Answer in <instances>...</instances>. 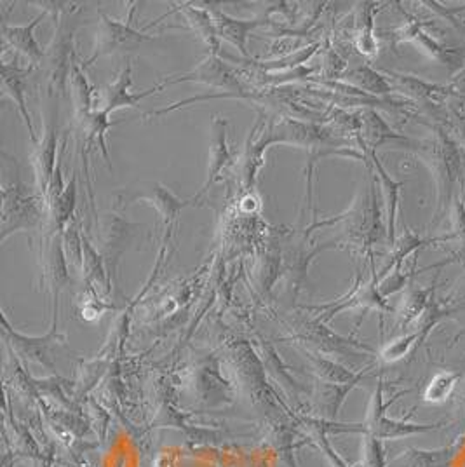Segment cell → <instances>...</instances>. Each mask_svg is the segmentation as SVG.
Masks as SVG:
<instances>
[{
	"label": "cell",
	"instance_id": "obj_1",
	"mask_svg": "<svg viewBox=\"0 0 465 467\" xmlns=\"http://www.w3.org/2000/svg\"><path fill=\"white\" fill-rule=\"evenodd\" d=\"M430 138L409 140L405 147L422 162L432 173L438 197V220L443 218L459 197V189L465 187V150L460 140L443 124L430 126Z\"/></svg>",
	"mask_w": 465,
	"mask_h": 467
},
{
	"label": "cell",
	"instance_id": "obj_2",
	"mask_svg": "<svg viewBox=\"0 0 465 467\" xmlns=\"http://www.w3.org/2000/svg\"><path fill=\"white\" fill-rule=\"evenodd\" d=\"M47 202L44 195L28 192L26 183L21 178L20 164L16 159H9L4 164L2 182V214H0V243H5L9 235L21 231H37L47 216Z\"/></svg>",
	"mask_w": 465,
	"mask_h": 467
},
{
	"label": "cell",
	"instance_id": "obj_3",
	"mask_svg": "<svg viewBox=\"0 0 465 467\" xmlns=\"http://www.w3.org/2000/svg\"><path fill=\"white\" fill-rule=\"evenodd\" d=\"M371 175L367 194L361 195L346 214H340V222H347V239L352 244L369 250L373 244L380 243L388 237V223L380 212V204L377 199L375 180L377 176L373 170H368Z\"/></svg>",
	"mask_w": 465,
	"mask_h": 467
},
{
	"label": "cell",
	"instance_id": "obj_4",
	"mask_svg": "<svg viewBox=\"0 0 465 467\" xmlns=\"http://www.w3.org/2000/svg\"><path fill=\"white\" fill-rule=\"evenodd\" d=\"M135 9L131 7L128 20H114L110 16H107L105 13H99V28L97 32V39H95V47H93V55L82 63V67H89L93 65L98 58L101 57H108V55H117V53H128L133 51L136 47H140L141 44L155 40V36L145 34L147 26L143 28H136L135 26Z\"/></svg>",
	"mask_w": 465,
	"mask_h": 467
},
{
	"label": "cell",
	"instance_id": "obj_5",
	"mask_svg": "<svg viewBox=\"0 0 465 467\" xmlns=\"http://www.w3.org/2000/svg\"><path fill=\"white\" fill-rule=\"evenodd\" d=\"M399 11L405 15L407 23L394 30L390 34V46L398 47L403 42H413L420 47V51H424L430 58L439 61L441 65L448 67L450 70H462L464 68L465 53L460 47H450L443 44L441 40L434 39L430 34H427L424 30L426 21H420L411 15H408L405 9L399 7Z\"/></svg>",
	"mask_w": 465,
	"mask_h": 467
},
{
	"label": "cell",
	"instance_id": "obj_6",
	"mask_svg": "<svg viewBox=\"0 0 465 467\" xmlns=\"http://www.w3.org/2000/svg\"><path fill=\"white\" fill-rule=\"evenodd\" d=\"M116 197L119 201L117 204H120V208H128L129 204H135L138 201H145L150 206H154L155 212L162 218V223L168 233L171 231L180 213L187 206L194 204L192 199H180L178 195L173 194L168 187H164L159 182L136 183L135 187L120 191Z\"/></svg>",
	"mask_w": 465,
	"mask_h": 467
},
{
	"label": "cell",
	"instance_id": "obj_7",
	"mask_svg": "<svg viewBox=\"0 0 465 467\" xmlns=\"http://www.w3.org/2000/svg\"><path fill=\"white\" fill-rule=\"evenodd\" d=\"M180 82H199V84L213 86V88L225 89V91L237 95V97L246 93V88H244L243 80L239 78L232 67H229L220 57H212V55H208V58L201 61L191 72L162 78L157 86L160 89H164L166 86H173V84H180Z\"/></svg>",
	"mask_w": 465,
	"mask_h": 467
},
{
	"label": "cell",
	"instance_id": "obj_8",
	"mask_svg": "<svg viewBox=\"0 0 465 467\" xmlns=\"http://www.w3.org/2000/svg\"><path fill=\"white\" fill-rule=\"evenodd\" d=\"M157 91H160V88L155 84L145 93H133V65L131 61H126V67L114 82L93 89V112L110 116L119 109H136L143 98L150 97Z\"/></svg>",
	"mask_w": 465,
	"mask_h": 467
},
{
	"label": "cell",
	"instance_id": "obj_9",
	"mask_svg": "<svg viewBox=\"0 0 465 467\" xmlns=\"http://www.w3.org/2000/svg\"><path fill=\"white\" fill-rule=\"evenodd\" d=\"M58 112L55 110V107H51L49 117L46 119V124H44V135L37 141L36 152L32 156L36 185L39 194L44 195V199L47 195L49 185L58 168Z\"/></svg>",
	"mask_w": 465,
	"mask_h": 467
},
{
	"label": "cell",
	"instance_id": "obj_10",
	"mask_svg": "<svg viewBox=\"0 0 465 467\" xmlns=\"http://www.w3.org/2000/svg\"><path fill=\"white\" fill-rule=\"evenodd\" d=\"M382 72L388 78L394 93H401L408 101L415 105H422L427 110H434V112L445 109L446 99L451 93L450 86L436 84L426 78L394 72V70H382Z\"/></svg>",
	"mask_w": 465,
	"mask_h": 467
},
{
	"label": "cell",
	"instance_id": "obj_11",
	"mask_svg": "<svg viewBox=\"0 0 465 467\" xmlns=\"http://www.w3.org/2000/svg\"><path fill=\"white\" fill-rule=\"evenodd\" d=\"M36 67H20L18 63L2 61V91L5 97L11 98L20 112L21 119L28 130V135L34 145H37L39 138L36 135L32 116L26 107V89H28V78L32 76Z\"/></svg>",
	"mask_w": 465,
	"mask_h": 467
},
{
	"label": "cell",
	"instance_id": "obj_12",
	"mask_svg": "<svg viewBox=\"0 0 465 467\" xmlns=\"http://www.w3.org/2000/svg\"><path fill=\"white\" fill-rule=\"evenodd\" d=\"M227 119L213 117L212 122V135H210V157H208V176L202 189L192 197V201L199 202L204 195L210 192L214 182H218L220 173L232 162V154L229 150L227 141Z\"/></svg>",
	"mask_w": 465,
	"mask_h": 467
},
{
	"label": "cell",
	"instance_id": "obj_13",
	"mask_svg": "<svg viewBox=\"0 0 465 467\" xmlns=\"http://www.w3.org/2000/svg\"><path fill=\"white\" fill-rule=\"evenodd\" d=\"M371 162V170L377 176L382 191V199L386 206V223H388V243L392 246L396 243V223H398V213H399V201H401V191L407 185V182H398L392 176L388 175L386 166L380 162L375 150L361 149Z\"/></svg>",
	"mask_w": 465,
	"mask_h": 467
},
{
	"label": "cell",
	"instance_id": "obj_14",
	"mask_svg": "<svg viewBox=\"0 0 465 467\" xmlns=\"http://www.w3.org/2000/svg\"><path fill=\"white\" fill-rule=\"evenodd\" d=\"M47 15H49V11L44 9L39 16H36L28 25H23V26H13L7 23H2L4 44L9 46L15 53H18L23 58L28 59L32 67H37L46 57V49H42V46L36 39V28Z\"/></svg>",
	"mask_w": 465,
	"mask_h": 467
},
{
	"label": "cell",
	"instance_id": "obj_15",
	"mask_svg": "<svg viewBox=\"0 0 465 467\" xmlns=\"http://www.w3.org/2000/svg\"><path fill=\"white\" fill-rule=\"evenodd\" d=\"M101 244H103V256L112 265L128 244L133 243L140 225H133L122 218V214L112 213L101 220Z\"/></svg>",
	"mask_w": 465,
	"mask_h": 467
},
{
	"label": "cell",
	"instance_id": "obj_16",
	"mask_svg": "<svg viewBox=\"0 0 465 467\" xmlns=\"http://www.w3.org/2000/svg\"><path fill=\"white\" fill-rule=\"evenodd\" d=\"M411 138L405 137L398 131H394L388 126V120L380 116L378 110L375 109H363L361 110V135L356 140L359 149H368L375 150L390 141H401L408 143Z\"/></svg>",
	"mask_w": 465,
	"mask_h": 467
},
{
	"label": "cell",
	"instance_id": "obj_17",
	"mask_svg": "<svg viewBox=\"0 0 465 467\" xmlns=\"http://www.w3.org/2000/svg\"><path fill=\"white\" fill-rule=\"evenodd\" d=\"M175 9L170 11L168 15L180 13L183 16L185 23L189 25V28L194 32L195 36H199L202 42L210 47V55L212 57H220L222 53V39L218 37L216 26H214L213 15L212 11L199 7L195 4H173Z\"/></svg>",
	"mask_w": 465,
	"mask_h": 467
},
{
	"label": "cell",
	"instance_id": "obj_18",
	"mask_svg": "<svg viewBox=\"0 0 465 467\" xmlns=\"http://www.w3.org/2000/svg\"><path fill=\"white\" fill-rule=\"evenodd\" d=\"M382 11L377 2H359L354 13V46L367 58L378 55V40L375 36V15Z\"/></svg>",
	"mask_w": 465,
	"mask_h": 467
},
{
	"label": "cell",
	"instance_id": "obj_19",
	"mask_svg": "<svg viewBox=\"0 0 465 467\" xmlns=\"http://www.w3.org/2000/svg\"><path fill=\"white\" fill-rule=\"evenodd\" d=\"M213 15L214 26H216V32H218V37L222 40H227L231 42L233 47L239 49V53L248 58L250 53H248V39L252 36L253 32L265 25L267 20L265 18H254V20H237L229 16L227 13L223 11H218L213 9L212 11Z\"/></svg>",
	"mask_w": 465,
	"mask_h": 467
},
{
	"label": "cell",
	"instance_id": "obj_20",
	"mask_svg": "<svg viewBox=\"0 0 465 467\" xmlns=\"http://www.w3.org/2000/svg\"><path fill=\"white\" fill-rule=\"evenodd\" d=\"M78 173L70 178L67 183L65 191L47 202V234L46 235H55V234H63L67 227L72 223V220L78 216L76 208H78Z\"/></svg>",
	"mask_w": 465,
	"mask_h": 467
},
{
	"label": "cell",
	"instance_id": "obj_21",
	"mask_svg": "<svg viewBox=\"0 0 465 467\" xmlns=\"http://www.w3.org/2000/svg\"><path fill=\"white\" fill-rule=\"evenodd\" d=\"M446 241H455V234H445V235H436V237H422L415 231L405 227L403 234L399 237H396V243L392 244V252L388 256V262L386 265L382 267L380 271V277L388 275L390 271H394V267L398 265H403L405 258H408L409 254L427 248L430 244H438V243H446Z\"/></svg>",
	"mask_w": 465,
	"mask_h": 467
},
{
	"label": "cell",
	"instance_id": "obj_22",
	"mask_svg": "<svg viewBox=\"0 0 465 467\" xmlns=\"http://www.w3.org/2000/svg\"><path fill=\"white\" fill-rule=\"evenodd\" d=\"M342 82L349 84L352 88H356L357 91H361V93H365V95L371 98L386 99V97L394 93L386 74L375 70L373 67H369L367 63L346 72V76L342 78Z\"/></svg>",
	"mask_w": 465,
	"mask_h": 467
},
{
	"label": "cell",
	"instance_id": "obj_23",
	"mask_svg": "<svg viewBox=\"0 0 465 467\" xmlns=\"http://www.w3.org/2000/svg\"><path fill=\"white\" fill-rule=\"evenodd\" d=\"M464 445V436L455 438L451 443L438 450H409L401 459L407 464L401 467H451Z\"/></svg>",
	"mask_w": 465,
	"mask_h": 467
},
{
	"label": "cell",
	"instance_id": "obj_24",
	"mask_svg": "<svg viewBox=\"0 0 465 467\" xmlns=\"http://www.w3.org/2000/svg\"><path fill=\"white\" fill-rule=\"evenodd\" d=\"M321 47V42H314L309 46H304L302 49L294 51L286 58L269 59V61H260V59H250L254 68H258L264 74H281V72H290L298 67H304Z\"/></svg>",
	"mask_w": 465,
	"mask_h": 467
},
{
	"label": "cell",
	"instance_id": "obj_25",
	"mask_svg": "<svg viewBox=\"0 0 465 467\" xmlns=\"http://www.w3.org/2000/svg\"><path fill=\"white\" fill-rule=\"evenodd\" d=\"M70 89L74 97V105H76V116L80 114H89L93 112V86L89 84L86 68L78 65V61H74L72 72H70Z\"/></svg>",
	"mask_w": 465,
	"mask_h": 467
},
{
	"label": "cell",
	"instance_id": "obj_26",
	"mask_svg": "<svg viewBox=\"0 0 465 467\" xmlns=\"http://www.w3.org/2000/svg\"><path fill=\"white\" fill-rule=\"evenodd\" d=\"M459 380H460L459 371H439V373H436L430 379V382L427 384L426 390H424V401L432 403V405L445 403L446 400L453 394Z\"/></svg>",
	"mask_w": 465,
	"mask_h": 467
},
{
	"label": "cell",
	"instance_id": "obj_27",
	"mask_svg": "<svg viewBox=\"0 0 465 467\" xmlns=\"http://www.w3.org/2000/svg\"><path fill=\"white\" fill-rule=\"evenodd\" d=\"M63 250L67 254V260L78 265L84 262V231L78 216L72 220V223L63 233Z\"/></svg>",
	"mask_w": 465,
	"mask_h": 467
},
{
	"label": "cell",
	"instance_id": "obj_28",
	"mask_svg": "<svg viewBox=\"0 0 465 467\" xmlns=\"http://www.w3.org/2000/svg\"><path fill=\"white\" fill-rule=\"evenodd\" d=\"M434 288H436V281L430 288L427 290H413L409 292L405 298V309H403V325L411 323L417 317H422V314L426 312L427 306L430 302V298L434 296Z\"/></svg>",
	"mask_w": 465,
	"mask_h": 467
},
{
	"label": "cell",
	"instance_id": "obj_29",
	"mask_svg": "<svg viewBox=\"0 0 465 467\" xmlns=\"http://www.w3.org/2000/svg\"><path fill=\"white\" fill-rule=\"evenodd\" d=\"M451 213H453V234H455V241H459V244H460V250H459V254H455V258H450L443 264H438V267L446 265L450 262H455V260L465 264V201H462L460 197L455 199Z\"/></svg>",
	"mask_w": 465,
	"mask_h": 467
},
{
	"label": "cell",
	"instance_id": "obj_30",
	"mask_svg": "<svg viewBox=\"0 0 465 467\" xmlns=\"http://www.w3.org/2000/svg\"><path fill=\"white\" fill-rule=\"evenodd\" d=\"M420 342H422V340H420L418 331H413V333H409V335H405V337L394 340L392 344H388V346L384 348V350H382V359L388 361V363L398 361V359L405 358L408 352L413 349L417 344H420Z\"/></svg>",
	"mask_w": 465,
	"mask_h": 467
},
{
	"label": "cell",
	"instance_id": "obj_31",
	"mask_svg": "<svg viewBox=\"0 0 465 467\" xmlns=\"http://www.w3.org/2000/svg\"><path fill=\"white\" fill-rule=\"evenodd\" d=\"M346 70H347L346 58H342L336 49L328 46L325 51V57H323V67H321L323 78H342L346 76Z\"/></svg>",
	"mask_w": 465,
	"mask_h": 467
},
{
	"label": "cell",
	"instance_id": "obj_32",
	"mask_svg": "<svg viewBox=\"0 0 465 467\" xmlns=\"http://www.w3.org/2000/svg\"><path fill=\"white\" fill-rule=\"evenodd\" d=\"M448 116L453 119V122L457 124V133H465V97L464 95H457V93H450V97L446 99L445 105Z\"/></svg>",
	"mask_w": 465,
	"mask_h": 467
},
{
	"label": "cell",
	"instance_id": "obj_33",
	"mask_svg": "<svg viewBox=\"0 0 465 467\" xmlns=\"http://www.w3.org/2000/svg\"><path fill=\"white\" fill-rule=\"evenodd\" d=\"M302 36H294V37H284V39L275 40L269 49V55L267 57H275V59L286 58L293 55L294 51L302 49Z\"/></svg>",
	"mask_w": 465,
	"mask_h": 467
},
{
	"label": "cell",
	"instance_id": "obj_34",
	"mask_svg": "<svg viewBox=\"0 0 465 467\" xmlns=\"http://www.w3.org/2000/svg\"><path fill=\"white\" fill-rule=\"evenodd\" d=\"M401 267H403V265L394 267L392 274L384 279L382 285H378V290H380L382 295H390V293L399 292V290H403V288L407 286L409 275L401 273Z\"/></svg>",
	"mask_w": 465,
	"mask_h": 467
},
{
	"label": "cell",
	"instance_id": "obj_35",
	"mask_svg": "<svg viewBox=\"0 0 465 467\" xmlns=\"http://www.w3.org/2000/svg\"><path fill=\"white\" fill-rule=\"evenodd\" d=\"M450 89L451 93H457V95H464L465 97V67L462 70H459L453 78L450 80Z\"/></svg>",
	"mask_w": 465,
	"mask_h": 467
}]
</instances>
